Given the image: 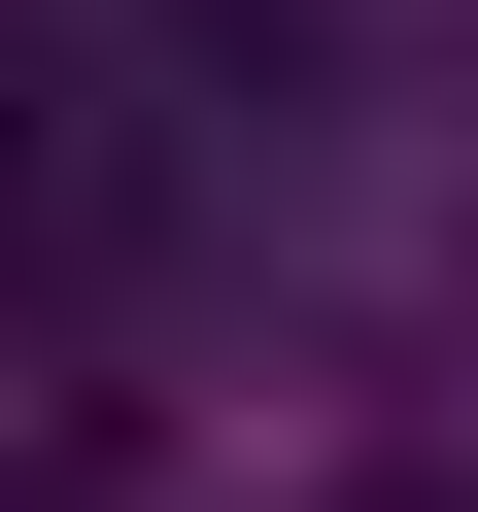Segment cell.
I'll return each mask as SVG.
<instances>
[{"label": "cell", "instance_id": "1", "mask_svg": "<svg viewBox=\"0 0 478 512\" xmlns=\"http://www.w3.org/2000/svg\"><path fill=\"white\" fill-rule=\"evenodd\" d=\"M376 512H444V478H376Z\"/></svg>", "mask_w": 478, "mask_h": 512}]
</instances>
